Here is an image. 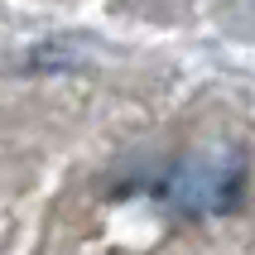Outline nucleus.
I'll list each match as a JSON object with an SVG mask.
<instances>
[{"instance_id":"1","label":"nucleus","mask_w":255,"mask_h":255,"mask_svg":"<svg viewBox=\"0 0 255 255\" xmlns=\"http://www.w3.org/2000/svg\"><path fill=\"white\" fill-rule=\"evenodd\" d=\"M126 193H144V198L164 202L173 212H188V217H217V212L241 207L246 159L236 149H207V154H193L183 164H173L169 173H159L154 183L126 188Z\"/></svg>"}]
</instances>
